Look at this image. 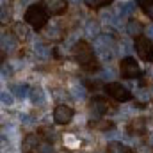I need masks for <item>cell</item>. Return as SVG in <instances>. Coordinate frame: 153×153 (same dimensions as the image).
Instances as JSON below:
<instances>
[{
  "instance_id": "obj_28",
  "label": "cell",
  "mask_w": 153,
  "mask_h": 153,
  "mask_svg": "<svg viewBox=\"0 0 153 153\" xmlns=\"http://www.w3.org/2000/svg\"><path fill=\"white\" fill-rule=\"evenodd\" d=\"M135 94H137V98H139V100H143V102H148V100H150V94H152V93H150L148 89H139V91H137Z\"/></svg>"
},
{
  "instance_id": "obj_32",
  "label": "cell",
  "mask_w": 153,
  "mask_h": 153,
  "mask_svg": "<svg viewBox=\"0 0 153 153\" xmlns=\"http://www.w3.org/2000/svg\"><path fill=\"white\" fill-rule=\"evenodd\" d=\"M112 76H116V73L112 71V68H105L102 71V78H112Z\"/></svg>"
},
{
  "instance_id": "obj_19",
  "label": "cell",
  "mask_w": 153,
  "mask_h": 153,
  "mask_svg": "<svg viewBox=\"0 0 153 153\" xmlns=\"http://www.w3.org/2000/svg\"><path fill=\"white\" fill-rule=\"evenodd\" d=\"M135 2H123L121 5H119V20L121 18H128V16H132V13L135 11Z\"/></svg>"
},
{
  "instance_id": "obj_22",
  "label": "cell",
  "mask_w": 153,
  "mask_h": 153,
  "mask_svg": "<svg viewBox=\"0 0 153 153\" xmlns=\"http://www.w3.org/2000/svg\"><path fill=\"white\" fill-rule=\"evenodd\" d=\"M84 4L89 9H102V7H109L112 0H84Z\"/></svg>"
},
{
  "instance_id": "obj_18",
  "label": "cell",
  "mask_w": 153,
  "mask_h": 153,
  "mask_svg": "<svg viewBox=\"0 0 153 153\" xmlns=\"http://www.w3.org/2000/svg\"><path fill=\"white\" fill-rule=\"evenodd\" d=\"M70 93H71V96H73L75 100H84V98H85V89H84V85H82L80 82H76V80L71 82Z\"/></svg>"
},
{
  "instance_id": "obj_9",
  "label": "cell",
  "mask_w": 153,
  "mask_h": 153,
  "mask_svg": "<svg viewBox=\"0 0 153 153\" xmlns=\"http://www.w3.org/2000/svg\"><path fill=\"white\" fill-rule=\"evenodd\" d=\"M128 135H144L146 134V121L144 117H134L126 126Z\"/></svg>"
},
{
  "instance_id": "obj_33",
  "label": "cell",
  "mask_w": 153,
  "mask_h": 153,
  "mask_svg": "<svg viewBox=\"0 0 153 153\" xmlns=\"http://www.w3.org/2000/svg\"><path fill=\"white\" fill-rule=\"evenodd\" d=\"M11 75H13V70H11L9 66L4 64V66H2V76H4V78H9Z\"/></svg>"
},
{
  "instance_id": "obj_24",
  "label": "cell",
  "mask_w": 153,
  "mask_h": 153,
  "mask_svg": "<svg viewBox=\"0 0 153 153\" xmlns=\"http://www.w3.org/2000/svg\"><path fill=\"white\" fill-rule=\"evenodd\" d=\"M132 50H134V45H132L130 41H126V39H121V41H119V52H121V53H125V55L128 57V53H130Z\"/></svg>"
},
{
  "instance_id": "obj_26",
  "label": "cell",
  "mask_w": 153,
  "mask_h": 153,
  "mask_svg": "<svg viewBox=\"0 0 153 153\" xmlns=\"http://www.w3.org/2000/svg\"><path fill=\"white\" fill-rule=\"evenodd\" d=\"M64 144H66L68 148H78L80 141L76 139L73 134H68V135H64Z\"/></svg>"
},
{
  "instance_id": "obj_21",
  "label": "cell",
  "mask_w": 153,
  "mask_h": 153,
  "mask_svg": "<svg viewBox=\"0 0 153 153\" xmlns=\"http://www.w3.org/2000/svg\"><path fill=\"white\" fill-rule=\"evenodd\" d=\"M34 53H36V57L38 59H50V48L46 46V45H43V43H36L34 45Z\"/></svg>"
},
{
  "instance_id": "obj_12",
  "label": "cell",
  "mask_w": 153,
  "mask_h": 153,
  "mask_svg": "<svg viewBox=\"0 0 153 153\" xmlns=\"http://www.w3.org/2000/svg\"><path fill=\"white\" fill-rule=\"evenodd\" d=\"M143 32H144V25L139 20H128V23H126V34H130L132 38H139V36H143Z\"/></svg>"
},
{
  "instance_id": "obj_25",
  "label": "cell",
  "mask_w": 153,
  "mask_h": 153,
  "mask_svg": "<svg viewBox=\"0 0 153 153\" xmlns=\"http://www.w3.org/2000/svg\"><path fill=\"white\" fill-rule=\"evenodd\" d=\"M0 100H2V105H4V107H13V103H14L13 94H11V93H7V91H2Z\"/></svg>"
},
{
  "instance_id": "obj_35",
  "label": "cell",
  "mask_w": 153,
  "mask_h": 153,
  "mask_svg": "<svg viewBox=\"0 0 153 153\" xmlns=\"http://www.w3.org/2000/svg\"><path fill=\"white\" fill-rule=\"evenodd\" d=\"M146 36H148L150 39H153V23H152V25H148V27H146Z\"/></svg>"
},
{
  "instance_id": "obj_5",
  "label": "cell",
  "mask_w": 153,
  "mask_h": 153,
  "mask_svg": "<svg viewBox=\"0 0 153 153\" xmlns=\"http://www.w3.org/2000/svg\"><path fill=\"white\" fill-rule=\"evenodd\" d=\"M139 62L134 59V57H123L121 59V62H119V75L121 78H125V80H132V78H135V76L139 75Z\"/></svg>"
},
{
  "instance_id": "obj_36",
  "label": "cell",
  "mask_w": 153,
  "mask_h": 153,
  "mask_svg": "<svg viewBox=\"0 0 153 153\" xmlns=\"http://www.w3.org/2000/svg\"><path fill=\"white\" fill-rule=\"evenodd\" d=\"M148 144H150V146H153V132H150V134H148Z\"/></svg>"
},
{
  "instance_id": "obj_29",
  "label": "cell",
  "mask_w": 153,
  "mask_h": 153,
  "mask_svg": "<svg viewBox=\"0 0 153 153\" xmlns=\"http://www.w3.org/2000/svg\"><path fill=\"white\" fill-rule=\"evenodd\" d=\"M43 132H45V134H43V137H45L46 141H53V139L57 137V135H55L57 132H55V130H52V128H43Z\"/></svg>"
},
{
  "instance_id": "obj_16",
  "label": "cell",
  "mask_w": 153,
  "mask_h": 153,
  "mask_svg": "<svg viewBox=\"0 0 153 153\" xmlns=\"http://www.w3.org/2000/svg\"><path fill=\"white\" fill-rule=\"evenodd\" d=\"M45 36L48 39H52V41H59V39L64 36V30H62V27H61L59 23H52V25H48Z\"/></svg>"
},
{
  "instance_id": "obj_1",
  "label": "cell",
  "mask_w": 153,
  "mask_h": 153,
  "mask_svg": "<svg viewBox=\"0 0 153 153\" xmlns=\"http://www.w3.org/2000/svg\"><path fill=\"white\" fill-rule=\"evenodd\" d=\"M23 20H25V23H29L32 29L41 30V29L48 23V11L45 9L43 4H30L29 9H27L25 14H23Z\"/></svg>"
},
{
  "instance_id": "obj_13",
  "label": "cell",
  "mask_w": 153,
  "mask_h": 153,
  "mask_svg": "<svg viewBox=\"0 0 153 153\" xmlns=\"http://www.w3.org/2000/svg\"><path fill=\"white\" fill-rule=\"evenodd\" d=\"M9 91H13V94L18 96V98H22V100L27 98V96H30V87L27 84H11Z\"/></svg>"
},
{
  "instance_id": "obj_23",
  "label": "cell",
  "mask_w": 153,
  "mask_h": 153,
  "mask_svg": "<svg viewBox=\"0 0 153 153\" xmlns=\"http://www.w3.org/2000/svg\"><path fill=\"white\" fill-rule=\"evenodd\" d=\"M139 7L150 20H153V0H139Z\"/></svg>"
},
{
  "instance_id": "obj_37",
  "label": "cell",
  "mask_w": 153,
  "mask_h": 153,
  "mask_svg": "<svg viewBox=\"0 0 153 153\" xmlns=\"http://www.w3.org/2000/svg\"><path fill=\"white\" fill-rule=\"evenodd\" d=\"M68 2H75V4H76V2H80V0H68Z\"/></svg>"
},
{
  "instance_id": "obj_34",
  "label": "cell",
  "mask_w": 153,
  "mask_h": 153,
  "mask_svg": "<svg viewBox=\"0 0 153 153\" xmlns=\"http://www.w3.org/2000/svg\"><path fill=\"white\" fill-rule=\"evenodd\" d=\"M39 153H55V150L50 144H45V146H39Z\"/></svg>"
},
{
  "instance_id": "obj_14",
  "label": "cell",
  "mask_w": 153,
  "mask_h": 153,
  "mask_svg": "<svg viewBox=\"0 0 153 153\" xmlns=\"http://www.w3.org/2000/svg\"><path fill=\"white\" fill-rule=\"evenodd\" d=\"M39 148V137L36 134H29L23 141H22V150L23 152H32V150H36Z\"/></svg>"
},
{
  "instance_id": "obj_4",
  "label": "cell",
  "mask_w": 153,
  "mask_h": 153,
  "mask_svg": "<svg viewBox=\"0 0 153 153\" xmlns=\"http://www.w3.org/2000/svg\"><path fill=\"white\" fill-rule=\"evenodd\" d=\"M94 52L96 55L102 59V61H111L114 57V46H112V41L107 36H98L94 41Z\"/></svg>"
},
{
  "instance_id": "obj_15",
  "label": "cell",
  "mask_w": 153,
  "mask_h": 153,
  "mask_svg": "<svg viewBox=\"0 0 153 153\" xmlns=\"http://www.w3.org/2000/svg\"><path fill=\"white\" fill-rule=\"evenodd\" d=\"M100 30H102V27H100V23L96 22V20H87L85 22V27H84V32L89 36V38H98L100 36Z\"/></svg>"
},
{
  "instance_id": "obj_17",
  "label": "cell",
  "mask_w": 153,
  "mask_h": 153,
  "mask_svg": "<svg viewBox=\"0 0 153 153\" xmlns=\"http://www.w3.org/2000/svg\"><path fill=\"white\" fill-rule=\"evenodd\" d=\"M30 100H32V103H34V105L43 107V105H45V102H46L45 91H43L41 87H32V89H30Z\"/></svg>"
},
{
  "instance_id": "obj_6",
  "label": "cell",
  "mask_w": 153,
  "mask_h": 153,
  "mask_svg": "<svg viewBox=\"0 0 153 153\" xmlns=\"http://www.w3.org/2000/svg\"><path fill=\"white\" fill-rule=\"evenodd\" d=\"M105 91H107V94H109V96H112V98H114L116 102L125 103V102L132 100V93H130L125 85H121L119 82H109V84L105 85Z\"/></svg>"
},
{
  "instance_id": "obj_31",
  "label": "cell",
  "mask_w": 153,
  "mask_h": 153,
  "mask_svg": "<svg viewBox=\"0 0 153 153\" xmlns=\"http://www.w3.org/2000/svg\"><path fill=\"white\" fill-rule=\"evenodd\" d=\"M137 153H153V146H150V144H139L137 146Z\"/></svg>"
},
{
  "instance_id": "obj_30",
  "label": "cell",
  "mask_w": 153,
  "mask_h": 153,
  "mask_svg": "<svg viewBox=\"0 0 153 153\" xmlns=\"http://www.w3.org/2000/svg\"><path fill=\"white\" fill-rule=\"evenodd\" d=\"M20 119H22V123L23 125H27V126H30V125H34V117L29 114H22L20 116Z\"/></svg>"
},
{
  "instance_id": "obj_3",
  "label": "cell",
  "mask_w": 153,
  "mask_h": 153,
  "mask_svg": "<svg viewBox=\"0 0 153 153\" xmlns=\"http://www.w3.org/2000/svg\"><path fill=\"white\" fill-rule=\"evenodd\" d=\"M134 50L139 55L143 62H153V41L148 36H139L135 38Z\"/></svg>"
},
{
  "instance_id": "obj_10",
  "label": "cell",
  "mask_w": 153,
  "mask_h": 153,
  "mask_svg": "<svg viewBox=\"0 0 153 153\" xmlns=\"http://www.w3.org/2000/svg\"><path fill=\"white\" fill-rule=\"evenodd\" d=\"M91 107H93V111L98 116H103L111 111V103H109L107 98H103V96H94V98L91 100Z\"/></svg>"
},
{
  "instance_id": "obj_7",
  "label": "cell",
  "mask_w": 153,
  "mask_h": 153,
  "mask_svg": "<svg viewBox=\"0 0 153 153\" xmlns=\"http://www.w3.org/2000/svg\"><path fill=\"white\" fill-rule=\"evenodd\" d=\"M73 116H75V111L70 107V105H64V103H59L55 109H53V121L57 123V125H68V123H71V119H73Z\"/></svg>"
},
{
  "instance_id": "obj_11",
  "label": "cell",
  "mask_w": 153,
  "mask_h": 153,
  "mask_svg": "<svg viewBox=\"0 0 153 153\" xmlns=\"http://www.w3.org/2000/svg\"><path fill=\"white\" fill-rule=\"evenodd\" d=\"M13 34H14V38L18 39V41H27V39L30 38L29 23H22V22L14 23V25H13Z\"/></svg>"
},
{
  "instance_id": "obj_27",
  "label": "cell",
  "mask_w": 153,
  "mask_h": 153,
  "mask_svg": "<svg viewBox=\"0 0 153 153\" xmlns=\"http://www.w3.org/2000/svg\"><path fill=\"white\" fill-rule=\"evenodd\" d=\"M91 126H93V128H100V130H105V132H107V128H112L114 125H112L111 121L103 119L102 123H93V121H91Z\"/></svg>"
},
{
  "instance_id": "obj_2",
  "label": "cell",
  "mask_w": 153,
  "mask_h": 153,
  "mask_svg": "<svg viewBox=\"0 0 153 153\" xmlns=\"http://www.w3.org/2000/svg\"><path fill=\"white\" fill-rule=\"evenodd\" d=\"M94 53H96L94 48H91L89 43H85V41H78L73 46V57L84 70L94 68Z\"/></svg>"
},
{
  "instance_id": "obj_8",
  "label": "cell",
  "mask_w": 153,
  "mask_h": 153,
  "mask_svg": "<svg viewBox=\"0 0 153 153\" xmlns=\"http://www.w3.org/2000/svg\"><path fill=\"white\" fill-rule=\"evenodd\" d=\"M41 4L52 16H62L68 11V0H41Z\"/></svg>"
},
{
  "instance_id": "obj_20",
  "label": "cell",
  "mask_w": 153,
  "mask_h": 153,
  "mask_svg": "<svg viewBox=\"0 0 153 153\" xmlns=\"http://www.w3.org/2000/svg\"><path fill=\"white\" fill-rule=\"evenodd\" d=\"M16 41L18 39L14 38V34H2V48L7 50V52H13L16 48Z\"/></svg>"
}]
</instances>
